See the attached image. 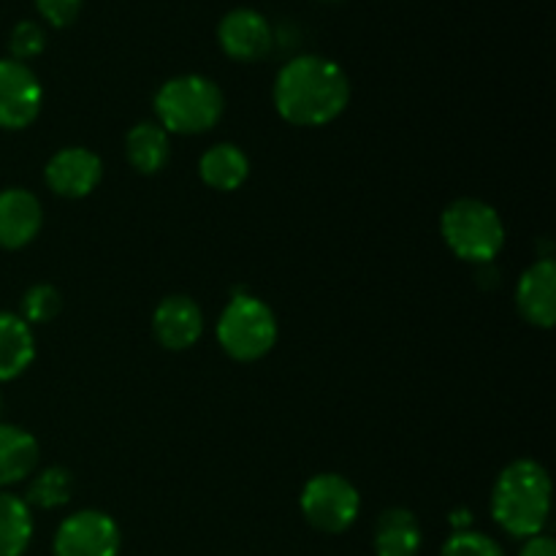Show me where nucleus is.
Segmentation results:
<instances>
[{
  "instance_id": "7",
  "label": "nucleus",
  "mask_w": 556,
  "mask_h": 556,
  "mask_svg": "<svg viewBox=\"0 0 556 556\" xmlns=\"http://www.w3.org/2000/svg\"><path fill=\"white\" fill-rule=\"evenodd\" d=\"M54 556H117L119 530L103 510L71 514L54 535Z\"/></svg>"
},
{
  "instance_id": "10",
  "label": "nucleus",
  "mask_w": 556,
  "mask_h": 556,
  "mask_svg": "<svg viewBox=\"0 0 556 556\" xmlns=\"http://www.w3.org/2000/svg\"><path fill=\"white\" fill-rule=\"evenodd\" d=\"M101 177V157L87 147H65L58 155H52V161L47 163V172H43L49 190L63 195V199H85L98 188Z\"/></svg>"
},
{
  "instance_id": "19",
  "label": "nucleus",
  "mask_w": 556,
  "mask_h": 556,
  "mask_svg": "<svg viewBox=\"0 0 556 556\" xmlns=\"http://www.w3.org/2000/svg\"><path fill=\"white\" fill-rule=\"evenodd\" d=\"M33 516L25 500L0 492V556H22L30 546Z\"/></svg>"
},
{
  "instance_id": "1",
  "label": "nucleus",
  "mask_w": 556,
  "mask_h": 556,
  "mask_svg": "<svg viewBox=\"0 0 556 556\" xmlns=\"http://www.w3.org/2000/svg\"><path fill=\"white\" fill-rule=\"evenodd\" d=\"M351 81L345 71L320 54L288 60L275 79V106L282 119L302 128H318L345 112Z\"/></svg>"
},
{
  "instance_id": "24",
  "label": "nucleus",
  "mask_w": 556,
  "mask_h": 556,
  "mask_svg": "<svg viewBox=\"0 0 556 556\" xmlns=\"http://www.w3.org/2000/svg\"><path fill=\"white\" fill-rule=\"evenodd\" d=\"M36 9L52 27H68L79 16L81 0H36Z\"/></svg>"
},
{
  "instance_id": "15",
  "label": "nucleus",
  "mask_w": 556,
  "mask_h": 556,
  "mask_svg": "<svg viewBox=\"0 0 556 556\" xmlns=\"http://www.w3.org/2000/svg\"><path fill=\"white\" fill-rule=\"evenodd\" d=\"M36 356L30 324L14 313H0V380H14Z\"/></svg>"
},
{
  "instance_id": "2",
  "label": "nucleus",
  "mask_w": 556,
  "mask_h": 556,
  "mask_svg": "<svg viewBox=\"0 0 556 556\" xmlns=\"http://www.w3.org/2000/svg\"><path fill=\"white\" fill-rule=\"evenodd\" d=\"M552 510V478L532 459H516L500 472L492 492V516L508 535L535 538Z\"/></svg>"
},
{
  "instance_id": "11",
  "label": "nucleus",
  "mask_w": 556,
  "mask_h": 556,
  "mask_svg": "<svg viewBox=\"0 0 556 556\" xmlns=\"http://www.w3.org/2000/svg\"><path fill=\"white\" fill-rule=\"evenodd\" d=\"M152 331L166 351H188L204 334V315L193 299L174 293L157 304L152 315Z\"/></svg>"
},
{
  "instance_id": "13",
  "label": "nucleus",
  "mask_w": 556,
  "mask_h": 556,
  "mask_svg": "<svg viewBox=\"0 0 556 556\" xmlns=\"http://www.w3.org/2000/svg\"><path fill=\"white\" fill-rule=\"evenodd\" d=\"M41 201L30 190H0V248L20 250L30 244L41 231Z\"/></svg>"
},
{
  "instance_id": "4",
  "label": "nucleus",
  "mask_w": 556,
  "mask_h": 556,
  "mask_svg": "<svg viewBox=\"0 0 556 556\" xmlns=\"http://www.w3.org/2000/svg\"><path fill=\"white\" fill-rule=\"evenodd\" d=\"M440 231L456 258L470 264H492L505 248L503 217L481 199H456L445 206Z\"/></svg>"
},
{
  "instance_id": "5",
  "label": "nucleus",
  "mask_w": 556,
  "mask_h": 556,
  "mask_svg": "<svg viewBox=\"0 0 556 556\" xmlns=\"http://www.w3.org/2000/svg\"><path fill=\"white\" fill-rule=\"evenodd\" d=\"M217 342L237 362H258L277 342L275 313L261 299L233 293L217 320Z\"/></svg>"
},
{
  "instance_id": "16",
  "label": "nucleus",
  "mask_w": 556,
  "mask_h": 556,
  "mask_svg": "<svg viewBox=\"0 0 556 556\" xmlns=\"http://www.w3.org/2000/svg\"><path fill=\"white\" fill-rule=\"evenodd\" d=\"M38 465V443L30 432L0 424V486L25 481Z\"/></svg>"
},
{
  "instance_id": "25",
  "label": "nucleus",
  "mask_w": 556,
  "mask_h": 556,
  "mask_svg": "<svg viewBox=\"0 0 556 556\" xmlns=\"http://www.w3.org/2000/svg\"><path fill=\"white\" fill-rule=\"evenodd\" d=\"M519 556H556V543L548 535L527 538L525 548Z\"/></svg>"
},
{
  "instance_id": "6",
  "label": "nucleus",
  "mask_w": 556,
  "mask_h": 556,
  "mask_svg": "<svg viewBox=\"0 0 556 556\" xmlns=\"http://www.w3.org/2000/svg\"><path fill=\"white\" fill-rule=\"evenodd\" d=\"M299 505H302V514L309 527L326 532V535H340L358 519L362 497L348 478L337 476V472H324L304 483Z\"/></svg>"
},
{
  "instance_id": "18",
  "label": "nucleus",
  "mask_w": 556,
  "mask_h": 556,
  "mask_svg": "<svg viewBox=\"0 0 556 556\" xmlns=\"http://www.w3.org/2000/svg\"><path fill=\"white\" fill-rule=\"evenodd\" d=\"M125 155L139 174H157L172 155L168 134L157 123L134 125L125 139Z\"/></svg>"
},
{
  "instance_id": "22",
  "label": "nucleus",
  "mask_w": 556,
  "mask_h": 556,
  "mask_svg": "<svg viewBox=\"0 0 556 556\" xmlns=\"http://www.w3.org/2000/svg\"><path fill=\"white\" fill-rule=\"evenodd\" d=\"M440 556H505L503 546L483 532L462 530L445 541Z\"/></svg>"
},
{
  "instance_id": "23",
  "label": "nucleus",
  "mask_w": 556,
  "mask_h": 556,
  "mask_svg": "<svg viewBox=\"0 0 556 556\" xmlns=\"http://www.w3.org/2000/svg\"><path fill=\"white\" fill-rule=\"evenodd\" d=\"M43 47H47V36H43V27L38 25V22L25 20V22H20L14 30H11V36H9L11 60H20V63H25V60L41 54Z\"/></svg>"
},
{
  "instance_id": "3",
  "label": "nucleus",
  "mask_w": 556,
  "mask_h": 556,
  "mask_svg": "<svg viewBox=\"0 0 556 556\" xmlns=\"http://www.w3.org/2000/svg\"><path fill=\"white\" fill-rule=\"evenodd\" d=\"M226 109L223 90L199 74H182L163 81L155 92L157 125L166 134L199 136L215 128Z\"/></svg>"
},
{
  "instance_id": "21",
  "label": "nucleus",
  "mask_w": 556,
  "mask_h": 556,
  "mask_svg": "<svg viewBox=\"0 0 556 556\" xmlns=\"http://www.w3.org/2000/svg\"><path fill=\"white\" fill-rule=\"evenodd\" d=\"M60 299L58 288L52 286H33L30 291L22 299V315H25V324H49L54 315L60 313Z\"/></svg>"
},
{
  "instance_id": "9",
  "label": "nucleus",
  "mask_w": 556,
  "mask_h": 556,
  "mask_svg": "<svg viewBox=\"0 0 556 556\" xmlns=\"http://www.w3.org/2000/svg\"><path fill=\"white\" fill-rule=\"evenodd\" d=\"M217 41L223 52L242 63H255L271 52L275 43V30L269 20L253 9H233L217 25Z\"/></svg>"
},
{
  "instance_id": "17",
  "label": "nucleus",
  "mask_w": 556,
  "mask_h": 556,
  "mask_svg": "<svg viewBox=\"0 0 556 556\" xmlns=\"http://www.w3.org/2000/svg\"><path fill=\"white\" fill-rule=\"evenodd\" d=\"M199 174L210 188L223 190V193H231V190L242 188L244 179H248L250 161L237 144L223 141V144L210 147V150L201 155Z\"/></svg>"
},
{
  "instance_id": "28",
  "label": "nucleus",
  "mask_w": 556,
  "mask_h": 556,
  "mask_svg": "<svg viewBox=\"0 0 556 556\" xmlns=\"http://www.w3.org/2000/svg\"><path fill=\"white\" fill-rule=\"evenodd\" d=\"M324 3H334V0H324Z\"/></svg>"
},
{
  "instance_id": "26",
  "label": "nucleus",
  "mask_w": 556,
  "mask_h": 556,
  "mask_svg": "<svg viewBox=\"0 0 556 556\" xmlns=\"http://www.w3.org/2000/svg\"><path fill=\"white\" fill-rule=\"evenodd\" d=\"M470 521H472L470 510H462V514H454V527H456V532L470 530Z\"/></svg>"
},
{
  "instance_id": "8",
  "label": "nucleus",
  "mask_w": 556,
  "mask_h": 556,
  "mask_svg": "<svg viewBox=\"0 0 556 556\" xmlns=\"http://www.w3.org/2000/svg\"><path fill=\"white\" fill-rule=\"evenodd\" d=\"M43 90L38 76L20 60H0V128L22 130L41 112Z\"/></svg>"
},
{
  "instance_id": "27",
  "label": "nucleus",
  "mask_w": 556,
  "mask_h": 556,
  "mask_svg": "<svg viewBox=\"0 0 556 556\" xmlns=\"http://www.w3.org/2000/svg\"><path fill=\"white\" fill-rule=\"evenodd\" d=\"M0 413H3V396H0Z\"/></svg>"
},
{
  "instance_id": "12",
  "label": "nucleus",
  "mask_w": 556,
  "mask_h": 556,
  "mask_svg": "<svg viewBox=\"0 0 556 556\" xmlns=\"http://www.w3.org/2000/svg\"><path fill=\"white\" fill-rule=\"evenodd\" d=\"M516 307L527 324L552 329L556 320V266L552 258H541L521 275L516 288Z\"/></svg>"
},
{
  "instance_id": "14",
  "label": "nucleus",
  "mask_w": 556,
  "mask_h": 556,
  "mask_svg": "<svg viewBox=\"0 0 556 556\" xmlns=\"http://www.w3.org/2000/svg\"><path fill=\"white\" fill-rule=\"evenodd\" d=\"M421 552V525L407 508H389L375 521V554L418 556Z\"/></svg>"
},
{
  "instance_id": "20",
  "label": "nucleus",
  "mask_w": 556,
  "mask_h": 556,
  "mask_svg": "<svg viewBox=\"0 0 556 556\" xmlns=\"http://www.w3.org/2000/svg\"><path fill=\"white\" fill-rule=\"evenodd\" d=\"M74 492V476L65 467H47L33 478L30 489H27V503L36 505L41 510L63 508Z\"/></svg>"
}]
</instances>
